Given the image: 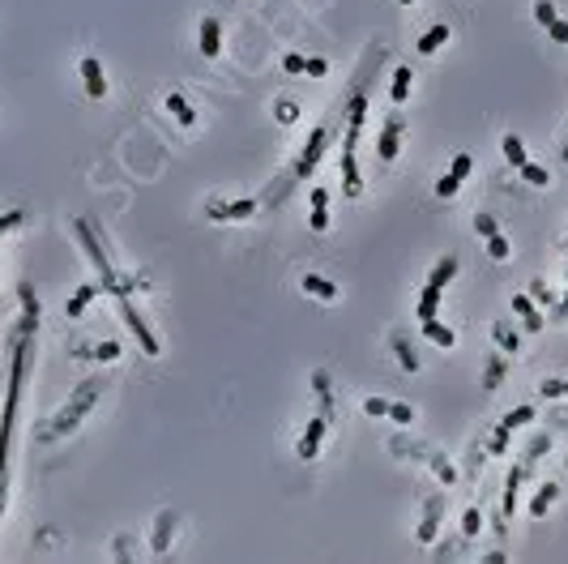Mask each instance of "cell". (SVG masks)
<instances>
[{
  "label": "cell",
  "instance_id": "1",
  "mask_svg": "<svg viewBox=\"0 0 568 564\" xmlns=\"http://www.w3.org/2000/svg\"><path fill=\"white\" fill-rule=\"evenodd\" d=\"M30 325H21V342L13 351V372H9V398H5V419H0V513H5V483H9V449H13V424H17V402H21V381L30 363Z\"/></svg>",
  "mask_w": 568,
  "mask_h": 564
},
{
  "label": "cell",
  "instance_id": "2",
  "mask_svg": "<svg viewBox=\"0 0 568 564\" xmlns=\"http://www.w3.org/2000/svg\"><path fill=\"white\" fill-rule=\"evenodd\" d=\"M363 116H367V82H363V90L355 94L351 107H347V141H342V188H347V197H359V192H363V176H359V163H355Z\"/></svg>",
  "mask_w": 568,
  "mask_h": 564
},
{
  "label": "cell",
  "instance_id": "3",
  "mask_svg": "<svg viewBox=\"0 0 568 564\" xmlns=\"http://www.w3.org/2000/svg\"><path fill=\"white\" fill-rule=\"evenodd\" d=\"M73 231H77V239H82V248H86V257H90V265L98 269V286H103L107 291V295L111 300H129V282L125 278H120V269L107 261V253H103V244H98L94 239V231H90V223H86V218H77V223H73Z\"/></svg>",
  "mask_w": 568,
  "mask_h": 564
},
{
  "label": "cell",
  "instance_id": "4",
  "mask_svg": "<svg viewBox=\"0 0 568 564\" xmlns=\"http://www.w3.org/2000/svg\"><path fill=\"white\" fill-rule=\"evenodd\" d=\"M98 389H103L98 381H86V385H77V394H73V398L64 402V410H60L56 419H52V428H47V432H39V436H43V440L68 436V432H73V428H77V424L86 419V415H90V406L98 402Z\"/></svg>",
  "mask_w": 568,
  "mask_h": 564
},
{
  "label": "cell",
  "instance_id": "5",
  "mask_svg": "<svg viewBox=\"0 0 568 564\" xmlns=\"http://www.w3.org/2000/svg\"><path fill=\"white\" fill-rule=\"evenodd\" d=\"M333 120H325V125H320L312 137H308V145H304V150H300V158H295L291 163V171H286V176H282V188H278V197H282V192L291 188V184H304L308 176H312V171H316V163L320 158H325V145H329V137H333Z\"/></svg>",
  "mask_w": 568,
  "mask_h": 564
},
{
  "label": "cell",
  "instance_id": "6",
  "mask_svg": "<svg viewBox=\"0 0 568 564\" xmlns=\"http://www.w3.org/2000/svg\"><path fill=\"white\" fill-rule=\"evenodd\" d=\"M457 278V257H440L436 269L428 274L423 291H419V321H432L436 308H440V295H444V286H449Z\"/></svg>",
  "mask_w": 568,
  "mask_h": 564
},
{
  "label": "cell",
  "instance_id": "7",
  "mask_svg": "<svg viewBox=\"0 0 568 564\" xmlns=\"http://www.w3.org/2000/svg\"><path fill=\"white\" fill-rule=\"evenodd\" d=\"M325 436H329V415H312L304 436H300V445H295V457L300 462H312L320 453V445H325Z\"/></svg>",
  "mask_w": 568,
  "mask_h": 564
},
{
  "label": "cell",
  "instance_id": "8",
  "mask_svg": "<svg viewBox=\"0 0 568 564\" xmlns=\"http://www.w3.org/2000/svg\"><path fill=\"white\" fill-rule=\"evenodd\" d=\"M116 308H120V316H125V325L133 329V338L141 342V351L145 355H158V338L150 334V325H145V316L137 312V304L133 300H116Z\"/></svg>",
  "mask_w": 568,
  "mask_h": 564
},
{
  "label": "cell",
  "instance_id": "9",
  "mask_svg": "<svg viewBox=\"0 0 568 564\" xmlns=\"http://www.w3.org/2000/svg\"><path fill=\"white\" fill-rule=\"evenodd\" d=\"M257 214V197H239V201H210L205 206V218L214 223H244V218Z\"/></svg>",
  "mask_w": 568,
  "mask_h": 564
},
{
  "label": "cell",
  "instance_id": "10",
  "mask_svg": "<svg viewBox=\"0 0 568 564\" xmlns=\"http://www.w3.org/2000/svg\"><path fill=\"white\" fill-rule=\"evenodd\" d=\"M398 154H402V116L393 111L381 129V163H393Z\"/></svg>",
  "mask_w": 568,
  "mask_h": 564
},
{
  "label": "cell",
  "instance_id": "11",
  "mask_svg": "<svg viewBox=\"0 0 568 564\" xmlns=\"http://www.w3.org/2000/svg\"><path fill=\"white\" fill-rule=\"evenodd\" d=\"M196 47H201V56L214 60L222 52V21L218 17H201V35H196Z\"/></svg>",
  "mask_w": 568,
  "mask_h": 564
},
{
  "label": "cell",
  "instance_id": "12",
  "mask_svg": "<svg viewBox=\"0 0 568 564\" xmlns=\"http://www.w3.org/2000/svg\"><path fill=\"white\" fill-rule=\"evenodd\" d=\"M82 86H86L90 99H103V94H107V73H103V64H98L94 56L82 60Z\"/></svg>",
  "mask_w": 568,
  "mask_h": 564
},
{
  "label": "cell",
  "instance_id": "13",
  "mask_svg": "<svg viewBox=\"0 0 568 564\" xmlns=\"http://www.w3.org/2000/svg\"><path fill=\"white\" fill-rule=\"evenodd\" d=\"M94 295H103V286H98V282H82L77 291H73V295H68V304H64V312L73 316V321H77V316L94 304Z\"/></svg>",
  "mask_w": 568,
  "mask_h": 564
},
{
  "label": "cell",
  "instance_id": "14",
  "mask_svg": "<svg viewBox=\"0 0 568 564\" xmlns=\"http://www.w3.org/2000/svg\"><path fill=\"white\" fill-rule=\"evenodd\" d=\"M419 329H423V338L432 342V347H440V351H449V347H457V334H453L449 325H440L436 316H432V321H419Z\"/></svg>",
  "mask_w": 568,
  "mask_h": 564
},
{
  "label": "cell",
  "instance_id": "15",
  "mask_svg": "<svg viewBox=\"0 0 568 564\" xmlns=\"http://www.w3.org/2000/svg\"><path fill=\"white\" fill-rule=\"evenodd\" d=\"M308 223H312V231H329V192L325 188H312V214H308Z\"/></svg>",
  "mask_w": 568,
  "mask_h": 564
},
{
  "label": "cell",
  "instance_id": "16",
  "mask_svg": "<svg viewBox=\"0 0 568 564\" xmlns=\"http://www.w3.org/2000/svg\"><path fill=\"white\" fill-rule=\"evenodd\" d=\"M410 82H414L410 64H398V69H393V78H389V99H393V107H398V103H406V94H410Z\"/></svg>",
  "mask_w": 568,
  "mask_h": 564
},
{
  "label": "cell",
  "instance_id": "17",
  "mask_svg": "<svg viewBox=\"0 0 568 564\" xmlns=\"http://www.w3.org/2000/svg\"><path fill=\"white\" fill-rule=\"evenodd\" d=\"M509 308H513L517 316H522V325H526L530 334H538V329H542V316H538V308L530 304V295H513V300H509Z\"/></svg>",
  "mask_w": 568,
  "mask_h": 564
},
{
  "label": "cell",
  "instance_id": "18",
  "mask_svg": "<svg viewBox=\"0 0 568 564\" xmlns=\"http://www.w3.org/2000/svg\"><path fill=\"white\" fill-rule=\"evenodd\" d=\"M176 522H180V518H176L171 509L154 518V552H167V547H171V534H176Z\"/></svg>",
  "mask_w": 568,
  "mask_h": 564
},
{
  "label": "cell",
  "instance_id": "19",
  "mask_svg": "<svg viewBox=\"0 0 568 564\" xmlns=\"http://www.w3.org/2000/svg\"><path fill=\"white\" fill-rule=\"evenodd\" d=\"M300 286L308 291L312 300H325V304H333V300H338V286H333L329 278H320V274H304V282H300Z\"/></svg>",
  "mask_w": 568,
  "mask_h": 564
},
{
  "label": "cell",
  "instance_id": "20",
  "mask_svg": "<svg viewBox=\"0 0 568 564\" xmlns=\"http://www.w3.org/2000/svg\"><path fill=\"white\" fill-rule=\"evenodd\" d=\"M449 35H453V30H449V26H444V21H436V26H432V30H428L423 39H419V43H414V47H419V56H432V52H440V47H444V43H449Z\"/></svg>",
  "mask_w": 568,
  "mask_h": 564
},
{
  "label": "cell",
  "instance_id": "21",
  "mask_svg": "<svg viewBox=\"0 0 568 564\" xmlns=\"http://www.w3.org/2000/svg\"><path fill=\"white\" fill-rule=\"evenodd\" d=\"M167 111H171V116H176V120H180V125H184V129H192V125H196V111H192V103L184 99V94H180V90H171V94H167Z\"/></svg>",
  "mask_w": 568,
  "mask_h": 564
},
{
  "label": "cell",
  "instance_id": "22",
  "mask_svg": "<svg viewBox=\"0 0 568 564\" xmlns=\"http://www.w3.org/2000/svg\"><path fill=\"white\" fill-rule=\"evenodd\" d=\"M556 500H560V483H542V487H538V496L530 500V513H534V518H547Z\"/></svg>",
  "mask_w": 568,
  "mask_h": 564
},
{
  "label": "cell",
  "instance_id": "23",
  "mask_svg": "<svg viewBox=\"0 0 568 564\" xmlns=\"http://www.w3.org/2000/svg\"><path fill=\"white\" fill-rule=\"evenodd\" d=\"M500 154H504L513 167H522V163L530 158V154H526V145H522V137H517V133H509V137L500 141Z\"/></svg>",
  "mask_w": 568,
  "mask_h": 564
},
{
  "label": "cell",
  "instance_id": "24",
  "mask_svg": "<svg viewBox=\"0 0 568 564\" xmlns=\"http://www.w3.org/2000/svg\"><path fill=\"white\" fill-rule=\"evenodd\" d=\"M526 424H534V406H530V402H526V406H517V410H509L504 419H500L504 432H517V428H526Z\"/></svg>",
  "mask_w": 568,
  "mask_h": 564
},
{
  "label": "cell",
  "instance_id": "25",
  "mask_svg": "<svg viewBox=\"0 0 568 564\" xmlns=\"http://www.w3.org/2000/svg\"><path fill=\"white\" fill-rule=\"evenodd\" d=\"M522 479H526V466H513V471H509V487H504V518L517 509V487H522Z\"/></svg>",
  "mask_w": 568,
  "mask_h": 564
},
{
  "label": "cell",
  "instance_id": "26",
  "mask_svg": "<svg viewBox=\"0 0 568 564\" xmlns=\"http://www.w3.org/2000/svg\"><path fill=\"white\" fill-rule=\"evenodd\" d=\"M522 180H526V184H534V188H547V184H551L547 167H542V163H530V158L522 163Z\"/></svg>",
  "mask_w": 568,
  "mask_h": 564
},
{
  "label": "cell",
  "instance_id": "27",
  "mask_svg": "<svg viewBox=\"0 0 568 564\" xmlns=\"http://www.w3.org/2000/svg\"><path fill=\"white\" fill-rule=\"evenodd\" d=\"M393 351H398V359H402L406 372H419V355H414V347H410L402 334H393Z\"/></svg>",
  "mask_w": 568,
  "mask_h": 564
},
{
  "label": "cell",
  "instance_id": "28",
  "mask_svg": "<svg viewBox=\"0 0 568 564\" xmlns=\"http://www.w3.org/2000/svg\"><path fill=\"white\" fill-rule=\"evenodd\" d=\"M312 385H316V398H320V415H333V394H329V376H325V372H312Z\"/></svg>",
  "mask_w": 568,
  "mask_h": 564
},
{
  "label": "cell",
  "instance_id": "29",
  "mask_svg": "<svg viewBox=\"0 0 568 564\" xmlns=\"http://www.w3.org/2000/svg\"><path fill=\"white\" fill-rule=\"evenodd\" d=\"M274 116H278V125H300V103H291V99H278L274 103Z\"/></svg>",
  "mask_w": 568,
  "mask_h": 564
},
{
  "label": "cell",
  "instance_id": "30",
  "mask_svg": "<svg viewBox=\"0 0 568 564\" xmlns=\"http://www.w3.org/2000/svg\"><path fill=\"white\" fill-rule=\"evenodd\" d=\"M385 419H393L398 428H410L414 424V406H406V402H389V415Z\"/></svg>",
  "mask_w": 568,
  "mask_h": 564
},
{
  "label": "cell",
  "instance_id": "31",
  "mask_svg": "<svg viewBox=\"0 0 568 564\" xmlns=\"http://www.w3.org/2000/svg\"><path fill=\"white\" fill-rule=\"evenodd\" d=\"M487 257H491V261H509V257H513L509 239H504L500 231H496V235H487Z\"/></svg>",
  "mask_w": 568,
  "mask_h": 564
},
{
  "label": "cell",
  "instance_id": "32",
  "mask_svg": "<svg viewBox=\"0 0 568 564\" xmlns=\"http://www.w3.org/2000/svg\"><path fill=\"white\" fill-rule=\"evenodd\" d=\"M470 171H475V158L466 154V150H457V154H453V163H449V176H453V180H466Z\"/></svg>",
  "mask_w": 568,
  "mask_h": 564
},
{
  "label": "cell",
  "instance_id": "33",
  "mask_svg": "<svg viewBox=\"0 0 568 564\" xmlns=\"http://www.w3.org/2000/svg\"><path fill=\"white\" fill-rule=\"evenodd\" d=\"M538 394H542V398H568V376H551V381H542V385H538Z\"/></svg>",
  "mask_w": 568,
  "mask_h": 564
},
{
  "label": "cell",
  "instance_id": "34",
  "mask_svg": "<svg viewBox=\"0 0 568 564\" xmlns=\"http://www.w3.org/2000/svg\"><path fill=\"white\" fill-rule=\"evenodd\" d=\"M556 17H560V13H556V5H551V0H534V21H538L542 30H547Z\"/></svg>",
  "mask_w": 568,
  "mask_h": 564
},
{
  "label": "cell",
  "instance_id": "35",
  "mask_svg": "<svg viewBox=\"0 0 568 564\" xmlns=\"http://www.w3.org/2000/svg\"><path fill=\"white\" fill-rule=\"evenodd\" d=\"M479 530H483V513H479V509H466V513H461V534L475 538Z\"/></svg>",
  "mask_w": 568,
  "mask_h": 564
},
{
  "label": "cell",
  "instance_id": "36",
  "mask_svg": "<svg viewBox=\"0 0 568 564\" xmlns=\"http://www.w3.org/2000/svg\"><path fill=\"white\" fill-rule=\"evenodd\" d=\"M120 355H125L120 342H98V347H94V359H98V363H111V359H120Z\"/></svg>",
  "mask_w": 568,
  "mask_h": 564
},
{
  "label": "cell",
  "instance_id": "37",
  "mask_svg": "<svg viewBox=\"0 0 568 564\" xmlns=\"http://www.w3.org/2000/svg\"><path fill=\"white\" fill-rule=\"evenodd\" d=\"M500 381H504V363H500V355H496V359L487 363V376H483V389H487V394H491V389H496Z\"/></svg>",
  "mask_w": 568,
  "mask_h": 564
},
{
  "label": "cell",
  "instance_id": "38",
  "mask_svg": "<svg viewBox=\"0 0 568 564\" xmlns=\"http://www.w3.org/2000/svg\"><path fill=\"white\" fill-rule=\"evenodd\" d=\"M457 188H461V180H453V176H449V171H444V176L436 180V197H440V201H449V197H453V192H457Z\"/></svg>",
  "mask_w": 568,
  "mask_h": 564
},
{
  "label": "cell",
  "instance_id": "39",
  "mask_svg": "<svg viewBox=\"0 0 568 564\" xmlns=\"http://www.w3.org/2000/svg\"><path fill=\"white\" fill-rule=\"evenodd\" d=\"M436 518H440V504L423 518V526H419V543H432V538H436Z\"/></svg>",
  "mask_w": 568,
  "mask_h": 564
},
{
  "label": "cell",
  "instance_id": "40",
  "mask_svg": "<svg viewBox=\"0 0 568 564\" xmlns=\"http://www.w3.org/2000/svg\"><path fill=\"white\" fill-rule=\"evenodd\" d=\"M308 69V56H300V52H286L282 56V73H291V78H295V73H304Z\"/></svg>",
  "mask_w": 568,
  "mask_h": 564
},
{
  "label": "cell",
  "instance_id": "41",
  "mask_svg": "<svg viewBox=\"0 0 568 564\" xmlns=\"http://www.w3.org/2000/svg\"><path fill=\"white\" fill-rule=\"evenodd\" d=\"M491 338H496V342H500V347H504V351H509V355H513V351H517V334H513V329H509V325H496V329H491Z\"/></svg>",
  "mask_w": 568,
  "mask_h": 564
},
{
  "label": "cell",
  "instance_id": "42",
  "mask_svg": "<svg viewBox=\"0 0 568 564\" xmlns=\"http://www.w3.org/2000/svg\"><path fill=\"white\" fill-rule=\"evenodd\" d=\"M509 436H513V432H504V428H496V436H491V440H487V453H491V457H500V453L509 449Z\"/></svg>",
  "mask_w": 568,
  "mask_h": 564
},
{
  "label": "cell",
  "instance_id": "43",
  "mask_svg": "<svg viewBox=\"0 0 568 564\" xmlns=\"http://www.w3.org/2000/svg\"><path fill=\"white\" fill-rule=\"evenodd\" d=\"M547 39L560 43V47H568V21H564V17H556L551 26H547Z\"/></svg>",
  "mask_w": 568,
  "mask_h": 564
},
{
  "label": "cell",
  "instance_id": "44",
  "mask_svg": "<svg viewBox=\"0 0 568 564\" xmlns=\"http://www.w3.org/2000/svg\"><path fill=\"white\" fill-rule=\"evenodd\" d=\"M475 231L487 239V235H496L500 231V223H496V218H491V214H475Z\"/></svg>",
  "mask_w": 568,
  "mask_h": 564
},
{
  "label": "cell",
  "instance_id": "45",
  "mask_svg": "<svg viewBox=\"0 0 568 564\" xmlns=\"http://www.w3.org/2000/svg\"><path fill=\"white\" fill-rule=\"evenodd\" d=\"M363 415H372V419H385V415H389V402H385V398H363Z\"/></svg>",
  "mask_w": 568,
  "mask_h": 564
},
{
  "label": "cell",
  "instance_id": "46",
  "mask_svg": "<svg viewBox=\"0 0 568 564\" xmlns=\"http://www.w3.org/2000/svg\"><path fill=\"white\" fill-rule=\"evenodd\" d=\"M547 449H551V436L542 432V436H534V440H530V449H526V457H534V462H538V457L547 453Z\"/></svg>",
  "mask_w": 568,
  "mask_h": 564
},
{
  "label": "cell",
  "instance_id": "47",
  "mask_svg": "<svg viewBox=\"0 0 568 564\" xmlns=\"http://www.w3.org/2000/svg\"><path fill=\"white\" fill-rule=\"evenodd\" d=\"M308 78H329V60H320V56H308Z\"/></svg>",
  "mask_w": 568,
  "mask_h": 564
},
{
  "label": "cell",
  "instance_id": "48",
  "mask_svg": "<svg viewBox=\"0 0 568 564\" xmlns=\"http://www.w3.org/2000/svg\"><path fill=\"white\" fill-rule=\"evenodd\" d=\"M17 223H21V214L13 210V214H5V218H0V231H9V227H17Z\"/></svg>",
  "mask_w": 568,
  "mask_h": 564
},
{
  "label": "cell",
  "instance_id": "49",
  "mask_svg": "<svg viewBox=\"0 0 568 564\" xmlns=\"http://www.w3.org/2000/svg\"><path fill=\"white\" fill-rule=\"evenodd\" d=\"M398 5H414V0H398Z\"/></svg>",
  "mask_w": 568,
  "mask_h": 564
},
{
  "label": "cell",
  "instance_id": "50",
  "mask_svg": "<svg viewBox=\"0 0 568 564\" xmlns=\"http://www.w3.org/2000/svg\"><path fill=\"white\" fill-rule=\"evenodd\" d=\"M564 158H568V150H564Z\"/></svg>",
  "mask_w": 568,
  "mask_h": 564
},
{
  "label": "cell",
  "instance_id": "51",
  "mask_svg": "<svg viewBox=\"0 0 568 564\" xmlns=\"http://www.w3.org/2000/svg\"><path fill=\"white\" fill-rule=\"evenodd\" d=\"M564 466H568V462H564Z\"/></svg>",
  "mask_w": 568,
  "mask_h": 564
}]
</instances>
